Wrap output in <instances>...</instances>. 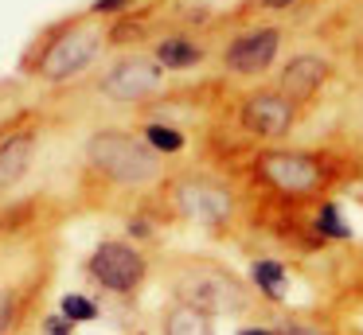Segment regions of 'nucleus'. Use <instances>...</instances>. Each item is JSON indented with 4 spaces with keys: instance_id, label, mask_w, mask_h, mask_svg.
<instances>
[{
    "instance_id": "nucleus-1",
    "label": "nucleus",
    "mask_w": 363,
    "mask_h": 335,
    "mask_svg": "<svg viewBox=\"0 0 363 335\" xmlns=\"http://www.w3.org/2000/svg\"><path fill=\"white\" fill-rule=\"evenodd\" d=\"M86 156L98 171H106L118 183H152L160 176L157 152L145 148L141 140H133L129 132H118V129L94 132L86 144Z\"/></svg>"
},
{
    "instance_id": "nucleus-2",
    "label": "nucleus",
    "mask_w": 363,
    "mask_h": 335,
    "mask_svg": "<svg viewBox=\"0 0 363 335\" xmlns=\"http://www.w3.org/2000/svg\"><path fill=\"white\" fill-rule=\"evenodd\" d=\"M98 47H102V35H98L94 28H74V31H67V35H59L55 43L43 51L40 74L51 78V82H63V78L79 74L82 67H90V62H94Z\"/></svg>"
},
{
    "instance_id": "nucleus-3",
    "label": "nucleus",
    "mask_w": 363,
    "mask_h": 335,
    "mask_svg": "<svg viewBox=\"0 0 363 335\" xmlns=\"http://www.w3.org/2000/svg\"><path fill=\"white\" fill-rule=\"evenodd\" d=\"M90 277L110 293H133L145 277V261L125 242H102L90 257Z\"/></svg>"
},
{
    "instance_id": "nucleus-4",
    "label": "nucleus",
    "mask_w": 363,
    "mask_h": 335,
    "mask_svg": "<svg viewBox=\"0 0 363 335\" xmlns=\"http://www.w3.org/2000/svg\"><path fill=\"white\" fill-rule=\"evenodd\" d=\"M157 82H160V67H157V62L125 59V62H118V67L106 74L102 90L110 93V98H118V101H137V98H145L149 90H157Z\"/></svg>"
},
{
    "instance_id": "nucleus-5",
    "label": "nucleus",
    "mask_w": 363,
    "mask_h": 335,
    "mask_svg": "<svg viewBox=\"0 0 363 335\" xmlns=\"http://www.w3.org/2000/svg\"><path fill=\"white\" fill-rule=\"evenodd\" d=\"M262 176L274 187H281V191L301 195L308 187H316V164L297 152H269V156H262Z\"/></svg>"
},
{
    "instance_id": "nucleus-6",
    "label": "nucleus",
    "mask_w": 363,
    "mask_h": 335,
    "mask_svg": "<svg viewBox=\"0 0 363 335\" xmlns=\"http://www.w3.org/2000/svg\"><path fill=\"white\" fill-rule=\"evenodd\" d=\"M277 47H281V35H277V31H250V35L235 39V43L227 47V70H235V74H254V70L274 62Z\"/></svg>"
},
{
    "instance_id": "nucleus-7",
    "label": "nucleus",
    "mask_w": 363,
    "mask_h": 335,
    "mask_svg": "<svg viewBox=\"0 0 363 335\" xmlns=\"http://www.w3.org/2000/svg\"><path fill=\"white\" fill-rule=\"evenodd\" d=\"M176 203H180V210L188 218H199V222L215 226L227 218V195L219 191V187H207V183H184L180 195H176Z\"/></svg>"
},
{
    "instance_id": "nucleus-8",
    "label": "nucleus",
    "mask_w": 363,
    "mask_h": 335,
    "mask_svg": "<svg viewBox=\"0 0 363 335\" xmlns=\"http://www.w3.org/2000/svg\"><path fill=\"white\" fill-rule=\"evenodd\" d=\"M289 121H293V109H289V101H281V98L258 93V98H250V106H246V125H250L258 137H281V132L289 129Z\"/></svg>"
},
{
    "instance_id": "nucleus-9",
    "label": "nucleus",
    "mask_w": 363,
    "mask_h": 335,
    "mask_svg": "<svg viewBox=\"0 0 363 335\" xmlns=\"http://www.w3.org/2000/svg\"><path fill=\"white\" fill-rule=\"evenodd\" d=\"M324 74H328V67H324L320 59H313V55H301V59H293L289 67H285L281 74V93L293 101H308L316 93V86L324 82Z\"/></svg>"
},
{
    "instance_id": "nucleus-10",
    "label": "nucleus",
    "mask_w": 363,
    "mask_h": 335,
    "mask_svg": "<svg viewBox=\"0 0 363 335\" xmlns=\"http://www.w3.org/2000/svg\"><path fill=\"white\" fill-rule=\"evenodd\" d=\"M32 148H35V140L28 137V132H20V137L0 144V195L24 179L28 164H32Z\"/></svg>"
},
{
    "instance_id": "nucleus-11",
    "label": "nucleus",
    "mask_w": 363,
    "mask_h": 335,
    "mask_svg": "<svg viewBox=\"0 0 363 335\" xmlns=\"http://www.w3.org/2000/svg\"><path fill=\"white\" fill-rule=\"evenodd\" d=\"M164 331L168 335H211V324H207V312L191 308V304H180V308L168 316Z\"/></svg>"
},
{
    "instance_id": "nucleus-12",
    "label": "nucleus",
    "mask_w": 363,
    "mask_h": 335,
    "mask_svg": "<svg viewBox=\"0 0 363 335\" xmlns=\"http://www.w3.org/2000/svg\"><path fill=\"white\" fill-rule=\"evenodd\" d=\"M157 59L164 62V67H191V62L199 59V51L191 43H184V39H164V43H160V51H157Z\"/></svg>"
},
{
    "instance_id": "nucleus-13",
    "label": "nucleus",
    "mask_w": 363,
    "mask_h": 335,
    "mask_svg": "<svg viewBox=\"0 0 363 335\" xmlns=\"http://www.w3.org/2000/svg\"><path fill=\"white\" fill-rule=\"evenodd\" d=\"M254 280L266 296H285V269L277 261H258L254 265Z\"/></svg>"
},
{
    "instance_id": "nucleus-14",
    "label": "nucleus",
    "mask_w": 363,
    "mask_h": 335,
    "mask_svg": "<svg viewBox=\"0 0 363 335\" xmlns=\"http://www.w3.org/2000/svg\"><path fill=\"white\" fill-rule=\"evenodd\" d=\"M145 140H149L157 152H180L184 148V132L168 129V125H149V129H145Z\"/></svg>"
},
{
    "instance_id": "nucleus-15",
    "label": "nucleus",
    "mask_w": 363,
    "mask_h": 335,
    "mask_svg": "<svg viewBox=\"0 0 363 335\" xmlns=\"http://www.w3.org/2000/svg\"><path fill=\"white\" fill-rule=\"evenodd\" d=\"M63 316L71 324H86V319H98V304L79 296V293H71V296H63Z\"/></svg>"
},
{
    "instance_id": "nucleus-16",
    "label": "nucleus",
    "mask_w": 363,
    "mask_h": 335,
    "mask_svg": "<svg viewBox=\"0 0 363 335\" xmlns=\"http://www.w3.org/2000/svg\"><path fill=\"white\" fill-rule=\"evenodd\" d=\"M320 230L332 234V238H347V234H352V226L344 222V215H340L336 207H324L320 210Z\"/></svg>"
},
{
    "instance_id": "nucleus-17",
    "label": "nucleus",
    "mask_w": 363,
    "mask_h": 335,
    "mask_svg": "<svg viewBox=\"0 0 363 335\" xmlns=\"http://www.w3.org/2000/svg\"><path fill=\"white\" fill-rule=\"evenodd\" d=\"M43 331L48 335H71V319L67 316H48L43 319Z\"/></svg>"
},
{
    "instance_id": "nucleus-18",
    "label": "nucleus",
    "mask_w": 363,
    "mask_h": 335,
    "mask_svg": "<svg viewBox=\"0 0 363 335\" xmlns=\"http://www.w3.org/2000/svg\"><path fill=\"white\" fill-rule=\"evenodd\" d=\"M121 4H129V0H94V12H118Z\"/></svg>"
},
{
    "instance_id": "nucleus-19",
    "label": "nucleus",
    "mask_w": 363,
    "mask_h": 335,
    "mask_svg": "<svg viewBox=\"0 0 363 335\" xmlns=\"http://www.w3.org/2000/svg\"><path fill=\"white\" fill-rule=\"evenodd\" d=\"M281 335H320V331H313V327H297V324H293V327H285Z\"/></svg>"
},
{
    "instance_id": "nucleus-20",
    "label": "nucleus",
    "mask_w": 363,
    "mask_h": 335,
    "mask_svg": "<svg viewBox=\"0 0 363 335\" xmlns=\"http://www.w3.org/2000/svg\"><path fill=\"white\" fill-rule=\"evenodd\" d=\"M293 0H266V8H289Z\"/></svg>"
},
{
    "instance_id": "nucleus-21",
    "label": "nucleus",
    "mask_w": 363,
    "mask_h": 335,
    "mask_svg": "<svg viewBox=\"0 0 363 335\" xmlns=\"http://www.w3.org/2000/svg\"><path fill=\"white\" fill-rule=\"evenodd\" d=\"M238 335H269V331H262V327H242Z\"/></svg>"
},
{
    "instance_id": "nucleus-22",
    "label": "nucleus",
    "mask_w": 363,
    "mask_h": 335,
    "mask_svg": "<svg viewBox=\"0 0 363 335\" xmlns=\"http://www.w3.org/2000/svg\"><path fill=\"white\" fill-rule=\"evenodd\" d=\"M0 331H4V304H0Z\"/></svg>"
}]
</instances>
